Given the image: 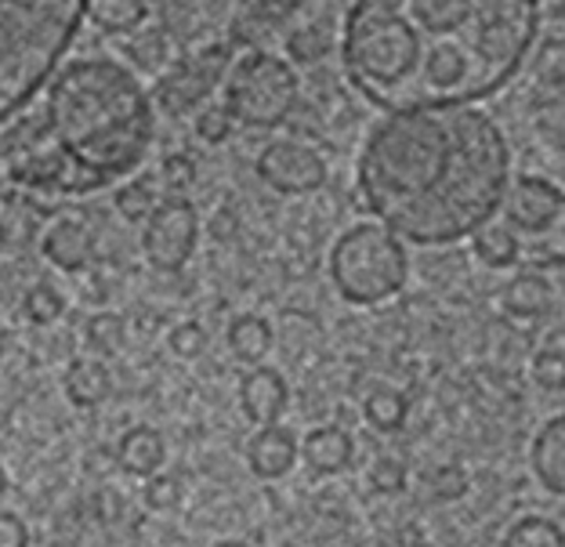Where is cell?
<instances>
[{"instance_id":"6da1fadb","label":"cell","mask_w":565,"mask_h":547,"mask_svg":"<svg viewBox=\"0 0 565 547\" xmlns=\"http://www.w3.org/2000/svg\"><path fill=\"white\" fill-rule=\"evenodd\" d=\"M541 33V0H355L341 58L388 112L471 106L515 81Z\"/></svg>"},{"instance_id":"7a4b0ae2","label":"cell","mask_w":565,"mask_h":547,"mask_svg":"<svg viewBox=\"0 0 565 547\" xmlns=\"http://www.w3.org/2000/svg\"><path fill=\"white\" fill-rule=\"evenodd\" d=\"M511 185L504 131L471 106L403 109L359 157L366 211L417 247H446L497 218Z\"/></svg>"},{"instance_id":"3957f363","label":"cell","mask_w":565,"mask_h":547,"mask_svg":"<svg viewBox=\"0 0 565 547\" xmlns=\"http://www.w3.org/2000/svg\"><path fill=\"white\" fill-rule=\"evenodd\" d=\"M41 127L70 193H84L138 168L157 117L131 69L113 58H76L51 81Z\"/></svg>"},{"instance_id":"277c9868","label":"cell","mask_w":565,"mask_h":547,"mask_svg":"<svg viewBox=\"0 0 565 547\" xmlns=\"http://www.w3.org/2000/svg\"><path fill=\"white\" fill-rule=\"evenodd\" d=\"M87 0H0V124L15 120L66 58Z\"/></svg>"},{"instance_id":"5b68a950","label":"cell","mask_w":565,"mask_h":547,"mask_svg":"<svg viewBox=\"0 0 565 547\" xmlns=\"http://www.w3.org/2000/svg\"><path fill=\"white\" fill-rule=\"evenodd\" d=\"M409 258L406 247L392 228L363 222L352 225L349 233L338 236V244L330 250V279L333 290L359 309L381 304L395 298L406 287Z\"/></svg>"},{"instance_id":"8992f818","label":"cell","mask_w":565,"mask_h":547,"mask_svg":"<svg viewBox=\"0 0 565 547\" xmlns=\"http://www.w3.org/2000/svg\"><path fill=\"white\" fill-rule=\"evenodd\" d=\"M500 222L519 244V261L533 272L565 265V193L547 178H515L500 203Z\"/></svg>"},{"instance_id":"52a82bcc","label":"cell","mask_w":565,"mask_h":547,"mask_svg":"<svg viewBox=\"0 0 565 547\" xmlns=\"http://www.w3.org/2000/svg\"><path fill=\"white\" fill-rule=\"evenodd\" d=\"M298 73L287 58L273 55V51H247L228 73L225 109L243 127L273 131V127L287 124L294 106H298Z\"/></svg>"},{"instance_id":"ba28073f","label":"cell","mask_w":565,"mask_h":547,"mask_svg":"<svg viewBox=\"0 0 565 547\" xmlns=\"http://www.w3.org/2000/svg\"><path fill=\"white\" fill-rule=\"evenodd\" d=\"M196 239H200L196 207H192L185 196H163L146 218L141 250H146L152 269L178 272L189 265L192 250H196Z\"/></svg>"},{"instance_id":"9c48e42d","label":"cell","mask_w":565,"mask_h":547,"mask_svg":"<svg viewBox=\"0 0 565 547\" xmlns=\"http://www.w3.org/2000/svg\"><path fill=\"white\" fill-rule=\"evenodd\" d=\"M228 58H233V47L225 41L192 51L189 58L178 62V66L160 81V92H157L160 109L171 112V117H185V112H192L217 84H222Z\"/></svg>"},{"instance_id":"30bf717a","label":"cell","mask_w":565,"mask_h":547,"mask_svg":"<svg viewBox=\"0 0 565 547\" xmlns=\"http://www.w3.org/2000/svg\"><path fill=\"white\" fill-rule=\"evenodd\" d=\"M258 174L265 185H273L276 193L287 196H305L323 189L327 182V160L323 152L312 149L298 138H276L268 142L258 157Z\"/></svg>"},{"instance_id":"8fae6325","label":"cell","mask_w":565,"mask_h":547,"mask_svg":"<svg viewBox=\"0 0 565 547\" xmlns=\"http://www.w3.org/2000/svg\"><path fill=\"white\" fill-rule=\"evenodd\" d=\"M44 258L55 265L58 272H84L95 261V233L81 214L62 211L47 222L41 236Z\"/></svg>"},{"instance_id":"7c38bea8","label":"cell","mask_w":565,"mask_h":547,"mask_svg":"<svg viewBox=\"0 0 565 547\" xmlns=\"http://www.w3.org/2000/svg\"><path fill=\"white\" fill-rule=\"evenodd\" d=\"M287 403H290V388L282 380L279 371L273 366H250L247 374L239 380V410L247 421L254 425H276L282 414H287Z\"/></svg>"},{"instance_id":"4fadbf2b","label":"cell","mask_w":565,"mask_h":547,"mask_svg":"<svg viewBox=\"0 0 565 547\" xmlns=\"http://www.w3.org/2000/svg\"><path fill=\"white\" fill-rule=\"evenodd\" d=\"M301 457V442L294 436L290 428H282L279 421L276 425H262L258 436L250 439L247 447V464H250V475H258L265 482H276L290 472L294 464H298Z\"/></svg>"},{"instance_id":"5bb4252c","label":"cell","mask_w":565,"mask_h":547,"mask_svg":"<svg viewBox=\"0 0 565 547\" xmlns=\"http://www.w3.org/2000/svg\"><path fill=\"white\" fill-rule=\"evenodd\" d=\"M530 468L547 493L565 497V414L551 417V421L533 436Z\"/></svg>"},{"instance_id":"9a60e30c","label":"cell","mask_w":565,"mask_h":547,"mask_svg":"<svg viewBox=\"0 0 565 547\" xmlns=\"http://www.w3.org/2000/svg\"><path fill=\"white\" fill-rule=\"evenodd\" d=\"M301 461L316 475H341L355 461V442L338 425H319L301 439Z\"/></svg>"},{"instance_id":"2e32d148","label":"cell","mask_w":565,"mask_h":547,"mask_svg":"<svg viewBox=\"0 0 565 547\" xmlns=\"http://www.w3.org/2000/svg\"><path fill=\"white\" fill-rule=\"evenodd\" d=\"M167 461V442L152 425H135L127 428L117 442V468L131 479H149L157 475Z\"/></svg>"},{"instance_id":"e0dca14e","label":"cell","mask_w":565,"mask_h":547,"mask_svg":"<svg viewBox=\"0 0 565 547\" xmlns=\"http://www.w3.org/2000/svg\"><path fill=\"white\" fill-rule=\"evenodd\" d=\"M551 294H555V290H551V283L541 272H519L504 287V298H500V304H504L508 320L530 326V323H541L544 315L551 312Z\"/></svg>"},{"instance_id":"ac0fdd59","label":"cell","mask_w":565,"mask_h":547,"mask_svg":"<svg viewBox=\"0 0 565 547\" xmlns=\"http://www.w3.org/2000/svg\"><path fill=\"white\" fill-rule=\"evenodd\" d=\"M66 396L73 406H81V410H92V406L106 403L109 399V388H113V377L106 371V363L95 360V355H81V360H73L66 366Z\"/></svg>"},{"instance_id":"d6986e66","label":"cell","mask_w":565,"mask_h":547,"mask_svg":"<svg viewBox=\"0 0 565 547\" xmlns=\"http://www.w3.org/2000/svg\"><path fill=\"white\" fill-rule=\"evenodd\" d=\"M157 0H87V15L106 33H131L149 19Z\"/></svg>"},{"instance_id":"ffe728a7","label":"cell","mask_w":565,"mask_h":547,"mask_svg":"<svg viewBox=\"0 0 565 547\" xmlns=\"http://www.w3.org/2000/svg\"><path fill=\"white\" fill-rule=\"evenodd\" d=\"M228 348L239 363L258 366L268 352H273V326H268L262 315H239L228 326Z\"/></svg>"},{"instance_id":"44dd1931","label":"cell","mask_w":565,"mask_h":547,"mask_svg":"<svg viewBox=\"0 0 565 547\" xmlns=\"http://www.w3.org/2000/svg\"><path fill=\"white\" fill-rule=\"evenodd\" d=\"M471 239H475V258L486 269H511V265H519V244L508 233L504 222H486Z\"/></svg>"},{"instance_id":"7402d4cb","label":"cell","mask_w":565,"mask_h":547,"mask_svg":"<svg viewBox=\"0 0 565 547\" xmlns=\"http://www.w3.org/2000/svg\"><path fill=\"white\" fill-rule=\"evenodd\" d=\"M500 547H565V529L547 515H522L508 526Z\"/></svg>"},{"instance_id":"603a6c76","label":"cell","mask_w":565,"mask_h":547,"mask_svg":"<svg viewBox=\"0 0 565 547\" xmlns=\"http://www.w3.org/2000/svg\"><path fill=\"white\" fill-rule=\"evenodd\" d=\"M406 414H409V403H406L403 392H395V388L370 392L366 403H363L366 425L377 428V431H399L406 425Z\"/></svg>"},{"instance_id":"cb8c5ba5","label":"cell","mask_w":565,"mask_h":547,"mask_svg":"<svg viewBox=\"0 0 565 547\" xmlns=\"http://www.w3.org/2000/svg\"><path fill=\"white\" fill-rule=\"evenodd\" d=\"M22 312H25V320H30L33 326H51V323L62 320V312H66V298H62L58 287L33 283L30 294L22 298Z\"/></svg>"},{"instance_id":"d4e9b609","label":"cell","mask_w":565,"mask_h":547,"mask_svg":"<svg viewBox=\"0 0 565 547\" xmlns=\"http://www.w3.org/2000/svg\"><path fill=\"white\" fill-rule=\"evenodd\" d=\"M127 341V323L117 312H98L87 320V345L98 355H117Z\"/></svg>"},{"instance_id":"484cf974","label":"cell","mask_w":565,"mask_h":547,"mask_svg":"<svg viewBox=\"0 0 565 547\" xmlns=\"http://www.w3.org/2000/svg\"><path fill=\"white\" fill-rule=\"evenodd\" d=\"M424 486H428L431 501H460L468 493L471 479H468V472L460 464H439V468H431V472H428Z\"/></svg>"},{"instance_id":"4316f807","label":"cell","mask_w":565,"mask_h":547,"mask_svg":"<svg viewBox=\"0 0 565 547\" xmlns=\"http://www.w3.org/2000/svg\"><path fill=\"white\" fill-rule=\"evenodd\" d=\"M406 464L399 461V457H377L374 464H370V472H366V482H370V490L381 493V497H395V493H403L406 490Z\"/></svg>"},{"instance_id":"83f0119b","label":"cell","mask_w":565,"mask_h":547,"mask_svg":"<svg viewBox=\"0 0 565 547\" xmlns=\"http://www.w3.org/2000/svg\"><path fill=\"white\" fill-rule=\"evenodd\" d=\"M157 193H152L149 182H141V178H135V182H127L120 193H117V207L127 222H146L152 207H157Z\"/></svg>"},{"instance_id":"f1b7e54d","label":"cell","mask_w":565,"mask_h":547,"mask_svg":"<svg viewBox=\"0 0 565 547\" xmlns=\"http://www.w3.org/2000/svg\"><path fill=\"white\" fill-rule=\"evenodd\" d=\"M146 504L152 507V512H174L178 504H182V479L171 475V472H160L146 479Z\"/></svg>"},{"instance_id":"f546056e","label":"cell","mask_w":565,"mask_h":547,"mask_svg":"<svg viewBox=\"0 0 565 547\" xmlns=\"http://www.w3.org/2000/svg\"><path fill=\"white\" fill-rule=\"evenodd\" d=\"M533 380L544 392H565V352L541 348L533 355Z\"/></svg>"},{"instance_id":"4dcf8cb0","label":"cell","mask_w":565,"mask_h":547,"mask_svg":"<svg viewBox=\"0 0 565 547\" xmlns=\"http://www.w3.org/2000/svg\"><path fill=\"white\" fill-rule=\"evenodd\" d=\"M167 348H171L178 360H196V355L207 352V330L192 320L178 323L171 326V334H167Z\"/></svg>"},{"instance_id":"1f68e13d","label":"cell","mask_w":565,"mask_h":547,"mask_svg":"<svg viewBox=\"0 0 565 547\" xmlns=\"http://www.w3.org/2000/svg\"><path fill=\"white\" fill-rule=\"evenodd\" d=\"M330 51V36L323 25H308V30H298L290 36V55L298 62H316Z\"/></svg>"},{"instance_id":"d6a6232c","label":"cell","mask_w":565,"mask_h":547,"mask_svg":"<svg viewBox=\"0 0 565 547\" xmlns=\"http://www.w3.org/2000/svg\"><path fill=\"white\" fill-rule=\"evenodd\" d=\"M192 124H196V135L203 138V142L214 146V142H225L228 131H233V112H228L225 106H207Z\"/></svg>"},{"instance_id":"836d02e7","label":"cell","mask_w":565,"mask_h":547,"mask_svg":"<svg viewBox=\"0 0 565 547\" xmlns=\"http://www.w3.org/2000/svg\"><path fill=\"white\" fill-rule=\"evenodd\" d=\"M163 185L171 189V196H182V189L196 178V168H192V160L189 157H171V160H163Z\"/></svg>"},{"instance_id":"e575fe53","label":"cell","mask_w":565,"mask_h":547,"mask_svg":"<svg viewBox=\"0 0 565 547\" xmlns=\"http://www.w3.org/2000/svg\"><path fill=\"white\" fill-rule=\"evenodd\" d=\"M0 547H30V526L15 512H0Z\"/></svg>"},{"instance_id":"d590c367","label":"cell","mask_w":565,"mask_h":547,"mask_svg":"<svg viewBox=\"0 0 565 547\" xmlns=\"http://www.w3.org/2000/svg\"><path fill=\"white\" fill-rule=\"evenodd\" d=\"M120 512V493H98V515L106 518V523H113Z\"/></svg>"},{"instance_id":"8d00e7d4","label":"cell","mask_w":565,"mask_h":547,"mask_svg":"<svg viewBox=\"0 0 565 547\" xmlns=\"http://www.w3.org/2000/svg\"><path fill=\"white\" fill-rule=\"evenodd\" d=\"M8 352V326H4V320H0V355Z\"/></svg>"},{"instance_id":"74e56055","label":"cell","mask_w":565,"mask_h":547,"mask_svg":"<svg viewBox=\"0 0 565 547\" xmlns=\"http://www.w3.org/2000/svg\"><path fill=\"white\" fill-rule=\"evenodd\" d=\"M4 490H8V472H4V464H0V501H4Z\"/></svg>"},{"instance_id":"f35d334b","label":"cell","mask_w":565,"mask_h":547,"mask_svg":"<svg viewBox=\"0 0 565 547\" xmlns=\"http://www.w3.org/2000/svg\"><path fill=\"white\" fill-rule=\"evenodd\" d=\"M214 547H254L247 540H222V544H214Z\"/></svg>"},{"instance_id":"ab89813d","label":"cell","mask_w":565,"mask_h":547,"mask_svg":"<svg viewBox=\"0 0 565 547\" xmlns=\"http://www.w3.org/2000/svg\"><path fill=\"white\" fill-rule=\"evenodd\" d=\"M47 547H81V544H76V540H51Z\"/></svg>"}]
</instances>
